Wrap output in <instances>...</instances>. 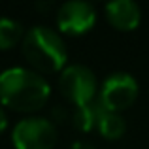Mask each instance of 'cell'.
<instances>
[{
    "mask_svg": "<svg viewBox=\"0 0 149 149\" xmlns=\"http://www.w3.org/2000/svg\"><path fill=\"white\" fill-rule=\"evenodd\" d=\"M95 8L89 2L72 0L61 6L57 13V25L64 34H83L95 25Z\"/></svg>",
    "mask_w": 149,
    "mask_h": 149,
    "instance_id": "cell-6",
    "label": "cell"
},
{
    "mask_svg": "<svg viewBox=\"0 0 149 149\" xmlns=\"http://www.w3.org/2000/svg\"><path fill=\"white\" fill-rule=\"evenodd\" d=\"M15 149H53L57 142L55 125L42 117L23 119L11 134Z\"/></svg>",
    "mask_w": 149,
    "mask_h": 149,
    "instance_id": "cell-3",
    "label": "cell"
},
{
    "mask_svg": "<svg viewBox=\"0 0 149 149\" xmlns=\"http://www.w3.org/2000/svg\"><path fill=\"white\" fill-rule=\"evenodd\" d=\"M23 55L36 70L45 74L58 72L66 62L62 38L47 26H34L23 40Z\"/></svg>",
    "mask_w": 149,
    "mask_h": 149,
    "instance_id": "cell-2",
    "label": "cell"
},
{
    "mask_svg": "<svg viewBox=\"0 0 149 149\" xmlns=\"http://www.w3.org/2000/svg\"><path fill=\"white\" fill-rule=\"evenodd\" d=\"M49 98V85L26 68H10L0 74V100L17 111H36Z\"/></svg>",
    "mask_w": 149,
    "mask_h": 149,
    "instance_id": "cell-1",
    "label": "cell"
},
{
    "mask_svg": "<svg viewBox=\"0 0 149 149\" xmlns=\"http://www.w3.org/2000/svg\"><path fill=\"white\" fill-rule=\"evenodd\" d=\"M23 34V26L11 19H0V49H11Z\"/></svg>",
    "mask_w": 149,
    "mask_h": 149,
    "instance_id": "cell-10",
    "label": "cell"
},
{
    "mask_svg": "<svg viewBox=\"0 0 149 149\" xmlns=\"http://www.w3.org/2000/svg\"><path fill=\"white\" fill-rule=\"evenodd\" d=\"M138 96V83L130 74L117 72L111 74L102 85V91L98 96V102L102 108L108 111L119 113L121 109H127L132 106V102Z\"/></svg>",
    "mask_w": 149,
    "mask_h": 149,
    "instance_id": "cell-4",
    "label": "cell"
},
{
    "mask_svg": "<svg viewBox=\"0 0 149 149\" xmlns=\"http://www.w3.org/2000/svg\"><path fill=\"white\" fill-rule=\"evenodd\" d=\"M72 149H95V146H91V143H87V142H76L72 146Z\"/></svg>",
    "mask_w": 149,
    "mask_h": 149,
    "instance_id": "cell-11",
    "label": "cell"
},
{
    "mask_svg": "<svg viewBox=\"0 0 149 149\" xmlns=\"http://www.w3.org/2000/svg\"><path fill=\"white\" fill-rule=\"evenodd\" d=\"M102 104L98 100H93L85 106H76L70 115V119L74 121V127H77L79 130L89 132L91 128L96 127V121H98L100 113H102Z\"/></svg>",
    "mask_w": 149,
    "mask_h": 149,
    "instance_id": "cell-8",
    "label": "cell"
},
{
    "mask_svg": "<svg viewBox=\"0 0 149 149\" xmlns=\"http://www.w3.org/2000/svg\"><path fill=\"white\" fill-rule=\"evenodd\" d=\"M6 125H8V119H6V113H4V109L0 108V132L6 128Z\"/></svg>",
    "mask_w": 149,
    "mask_h": 149,
    "instance_id": "cell-12",
    "label": "cell"
},
{
    "mask_svg": "<svg viewBox=\"0 0 149 149\" xmlns=\"http://www.w3.org/2000/svg\"><path fill=\"white\" fill-rule=\"evenodd\" d=\"M61 89L66 100L74 106H85L93 102L96 93V79L95 74L81 64H74L62 72L61 76Z\"/></svg>",
    "mask_w": 149,
    "mask_h": 149,
    "instance_id": "cell-5",
    "label": "cell"
},
{
    "mask_svg": "<svg viewBox=\"0 0 149 149\" xmlns=\"http://www.w3.org/2000/svg\"><path fill=\"white\" fill-rule=\"evenodd\" d=\"M96 128L100 130V134L108 140H117L125 134V121L119 113L102 109L98 121H96Z\"/></svg>",
    "mask_w": 149,
    "mask_h": 149,
    "instance_id": "cell-9",
    "label": "cell"
},
{
    "mask_svg": "<svg viewBox=\"0 0 149 149\" xmlns=\"http://www.w3.org/2000/svg\"><path fill=\"white\" fill-rule=\"evenodd\" d=\"M106 17L117 30H132L140 25V6L132 0H115L106 6Z\"/></svg>",
    "mask_w": 149,
    "mask_h": 149,
    "instance_id": "cell-7",
    "label": "cell"
}]
</instances>
